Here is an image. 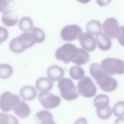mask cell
Returning a JSON list of instances; mask_svg holds the SVG:
<instances>
[{"label": "cell", "instance_id": "23", "mask_svg": "<svg viewBox=\"0 0 124 124\" xmlns=\"http://www.w3.org/2000/svg\"><path fill=\"white\" fill-rule=\"evenodd\" d=\"M90 71L91 75L95 80L106 75L101 65L97 63H93L91 65Z\"/></svg>", "mask_w": 124, "mask_h": 124}, {"label": "cell", "instance_id": "10", "mask_svg": "<svg viewBox=\"0 0 124 124\" xmlns=\"http://www.w3.org/2000/svg\"><path fill=\"white\" fill-rule=\"evenodd\" d=\"M78 38L81 46L87 51L92 52L96 48V40L90 34L87 32L81 33Z\"/></svg>", "mask_w": 124, "mask_h": 124}, {"label": "cell", "instance_id": "3", "mask_svg": "<svg viewBox=\"0 0 124 124\" xmlns=\"http://www.w3.org/2000/svg\"><path fill=\"white\" fill-rule=\"evenodd\" d=\"M100 65L106 75H111L115 74L120 75L124 73V62L119 59L106 58L102 61Z\"/></svg>", "mask_w": 124, "mask_h": 124}, {"label": "cell", "instance_id": "28", "mask_svg": "<svg viewBox=\"0 0 124 124\" xmlns=\"http://www.w3.org/2000/svg\"><path fill=\"white\" fill-rule=\"evenodd\" d=\"M32 31L36 43H41L44 41L45 35L44 31L42 29L38 27H34Z\"/></svg>", "mask_w": 124, "mask_h": 124}, {"label": "cell", "instance_id": "27", "mask_svg": "<svg viewBox=\"0 0 124 124\" xmlns=\"http://www.w3.org/2000/svg\"><path fill=\"white\" fill-rule=\"evenodd\" d=\"M18 121L14 116L0 113V124H18Z\"/></svg>", "mask_w": 124, "mask_h": 124}, {"label": "cell", "instance_id": "20", "mask_svg": "<svg viewBox=\"0 0 124 124\" xmlns=\"http://www.w3.org/2000/svg\"><path fill=\"white\" fill-rule=\"evenodd\" d=\"M89 59L88 53L82 48H78V54L72 61L73 63L79 65H82L86 63Z\"/></svg>", "mask_w": 124, "mask_h": 124}, {"label": "cell", "instance_id": "21", "mask_svg": "<svg viewBox=\"0 0 124 124\" xmlns=\"http://www.w3.org/2000/svg\"><path fill=\"white\" fill-rule=\"evenodd\" d=\"M18 17L13 11L3 14L2 20L3 24L8 26H12L15 25L17 22Z\"/></svg>", "mask_w": 124, "mask_h": 124}, {"label": "cell", "instance_id": "24", "mask_svg": "<svg viewBox=\"0 0 124 124\" xmlns=\"http://www.w3.org/2000/svg\"><path fill=\"white\" fill-rule=\"evenodd\" d=\"M15 6L13 0H0V12L3 14L13 11Z\"/></svg>", "mask_w": 124, "mask_h": 124}, {"label": "cell", "instance_id": "32", "mask_svg": "<svg viewBox=\"0 0 124 124\" xmlns=\"http://www.w3.org/2000/svg\"><path fill=\"white\" fill-rule=\"evenodd\" d=\"M111 0H96L97 3L100 6L103 7L108 5Z\"/></svg>", "mask_w": 124, "mask_h": 124}, {"label": "cell", "instance_id": "6", "mask_svg": "<svg viewBox=\"0 0 124 124\" xmlns=\"http://www.w3.org/2000/svg\"><path fill=\"white\" fill-rule=\"evenodd\" d=\"M20 101L19 96L8 92L2 93L0 97V108L4 112L10 111Z\"/></svg>", "mask_w": 124, "mask_h": 124}, {"label": "cell", "instance_id": "31", "mask_svg": "<svg viewBox=\"0 0 124 124\" xmlns=\"http://www.w3.org/2000/svg\"><path fill=\"white\" fill-rule=\"evenodd\" d=\"M8 36V32L5 28L0 26V43L5 41Z\"/></svg>", "mask_w": 124, "mask_h": 124}, {"label": "cell", "instance_id": "17", "mask_svg": "<svg viewBox=\"0 0 124 124\" xmlns=\"http://www.w3.org/2000/svg\"><path fill=\"white\" fill-rule=\"evenodd\" d=\"M96 39L98 47L101 49L105 51L110 48L111 46V40L106 34L101 33L97 35Z\"/></svg>", "mask_w": 124, "mask_h": 124}, {"label": "cell", "instance_id": "26", "mask_svg": "<svg viewBox=\"0 0 124 124\" xmlns=\"http://www.w3.org/2000/svg\"><path fill=\"white\" fill-rule=\"evenodd\" d=\"M12 67L7 64L0 65V78L2 79H7L11 77L13 73Z\"/></svg>", "mask_w": 124, "mask_h": 124}, {"label": "cell", "instance_id": "1", "mask_svg": "<svg viewBox=\"0 0 124 124\" xmlns=\"http://www.w3.org/2000/svg\"><path fill=\"white\" fill-rule=\"evenodd\" d=\"M103 28L106 34L109 38H117L120 43L124 45V27L119 26L116 19L110 17L106 19L103 23Z\"/></svg>", "mask_w": 124, "mask_h": 124}, {"label": "cell", "instance_id": "16", "mask_svg": "<svg viewBox=\"0 0 124 124\" xmlns=\"http://www.w3.org/2000/svg\"><path fill=\"white\" fill-rule=\"evenodd\" d=\"M16 114L22 118L27 117L30 114L31 109L27 104L21 101L12 109Z\"/></svg>", "mask_w": 124, "mask_h": 124}, {"label": "cell", "instance_id": "13", "mask_svg": "<svg viewBox=\"0 0 124 124\" xmlns=\"http://www.w3.org/2000/svg\"><path fill=\"white\" fill-rule=\"evenodd\" d=\"M64 72V70L62 68L57 65H53L48 68L47 75L51 80L56 81L63 77Z\"/></svg>", "mask_w": 124, "mask_h": 124}, {"label": "cell", "instance_id": "29", "mask_svg": "<svg viewBox=\"0 0 124 124\" xmlns=\"http://www.w3.org/2000/svg\"><path fill=\"white\" fill-rule=\"evenodd\" d=\"M96 113L98 117L101 119L106 120L109 118L112 115V110L109 106L101 110H97Z\"/></svg>", "mask_w": 124, "mask_h": 124}, {"label": "cell", "instance_id": "34", "mask_svg": "<svg viewBox=\"0 0 124 124\" xmlns=\"http://www.w3.org/2000/svg\"></svg>", "mask_w": 124, "mask_h": 124}, {"label": "cell", "instance_id": "30", "mask_svg": "<svg viewBox=\"0 0 124 124\" xmlns=\"http://www.w3.org/2000/svg\"><path fill=\"white\" fill-rule=\"evenodd\" d=\"M113 110L115 116L120 118L122 117L124 115V101H122L117 102L114 106Z\"/></svg>", "mask_w": 124, "mask_h": 124}, {"label": "cell", "instance_id": "33", "mask_svg": "<svg viewBox=\"0 0 124 124\" xmlns=\"http://www.w3.org/2000/svg\"><path fill=\"white\" fill-rule=\"evenodd\" d=\"M80 3L83 4H86L89 2L91 0H77Z\"/></svg>", "mask_w": 124, "mask_h": 124}, {"label": "cell", "instance_id": "2", "mask_svg": "<svg viewBox=\"0 0 124 124\" xmlns=\"http://www.w3.org/2000/svg\"><path fill=\"white\" fill-rule=\"evenodd\" d=\"M58 85L61 96L65 100L70 101L78 97L79 93L77 89L71 79L63 78L59 81Z\"/></svg>", "mask_w": 124, "mask_h": 124}, {"label": "cell", "instance_id": "19", "mask_svg": "<svg viewBox=\"0 0 124 124\" xmlns=\"http://www.w3.org/2000/svg\"><path fill=\"white\" fill-rule=\"evenodd\" d=\"M87 31L89 33L94 35H97L101 33V24L99 21L93 20L90 21L86 26Z\"/></svg>", "mask_w": 124, "mask_h": 124}, {"label": "cell", "instance_id": "22", "mask_svg": "<svg viewBox=\"0 0 124 124\" xmlns=\"http://www.w3.org/2000/svg\"><path fill=\"white\" fill-rule=\"evenodd\" d=\"M19 28L23 31L28 32L32 31L33 27V23L30 17L24 16L21 18L18 22Z\"/></svg>", "mask_w": 124, "mask_h": 124}, {"label": "cell", "instance_id": "18", "mask_svg": "<svg viewBox=\"0 0 124 124\" xmlns=\"http://www.w3.org/2000/svg\"><path fill=\"white\" fill-rule=\"evenodd\" d=\"M109 99L107 95L101 94L95 98L93 104L97 110H101L106 108L109 106Z\"/></svg>", "mask_w": 124, "mask_h": 124}, {"label": "cell", "instance_id": "4", "mask_svg": "<svg viewBox=\"0 0 124 124\" xmlns=\"http://www.w3.org/2000/svg\"><path fill=\"white\" fill-rule=\"evenodd\" d=\"M78 52V48L73 44L66 43L58 48L55 53L56 58L67 64L75 57Z\"/></svg>", "mask_w": 124, "mask_h": 124}, {"label": "cell", "instance_id": "9", "mask_svg": "<svg viewBox=\"0 0 124 124\" xmlns=\"http://www.w3.org/2000/svg\"><path fill=\"white\" fill-rule=\"evenodd\" d=\"M95 80L100 88L103 91L107 92L113 91L117 86V81L108 75H105Z\"/></svg>", "mask_w": 124, "mask_h": 124}, {"label": "cell", "instance_id": "15", "mask_svg": "<svg viewBox=\"0 0 124 124\" xmlns=\"http://www.w3.org/2000/svg\"><path fill=\"white\" fill-rule=\"evenodd\" d=\"M21 98L25 101H29L34 99L37 95L35 88L30 85L25 86L20 89L19 92Z\"/></svg>", "mask_w": 124, "mask_h": 124}, {"label": "cell", "instance_id": "7", "mask_svg": "<svg viewBox=\"0 0 124 124\" xmlns=\"http://www.w3.org/2000/svg\"><path fill=\"white\" fill-rule=\"evenodd\" d=\"M38 97L42 106L46 109L55 108L60 102V97L49 92H40L38 95Z\"/></svg>", "mask_w": 124, "mask_h": 124}, {"label": "cell", "instance_id": "14", "mask_svg": "<svg viewBox=\"0 0 124 124\" xmlns=\"http://www.w3.org/2000/svg\"><path fill=\"white\" fill-rule=\"evenodd\" d=\"M36 122L40 124H55L53 116L48 111L42 110L37 112L35 116Z\"/></svg>", "mask_w": 124, "mask_h": 124}, {"label": "cell", "instance_id": "11", "mask_svg": "<svg viewBox=\"0 0 124 124\" xmlns=\"http://www.w3.org/2000/svg\"><path fill=\"white\" fill-rule=\"evenodd\" d=\"M15 38L22 52L32 46L36 43L33 35L31 33L25 32Z\"/></svg>", "mask_w": 124, "mask_h": 124}, {"label": "cell", "instance_id": "12", "mask_svg": "<svg viewBox=\"0 0 124 124\" xmlns=\"http://www.w3.org/2000/svg\"><path fill=\"white\" fill-rule=\"evenodd\" d=\"M53 85L52 81L45 77L38 78L35 84L36 89L40 92H48L52 89Z\"/></svg>", "mask_w": 124, "mask_h": 124}, {"label": "cell", "instance_id": "25", "mask_svg": "<svg viewBox=\"0 0 124 124\" xmlns=\"http://www.w3.org/2000/svg\"><path fill=\"white\" fill-rule=\"evenodd\" d=\"M71 77L75 80H79L85 76V71L81 68L77 66L71 67L69 70Z\"/></svg>", "mask_w": 124, "mask_h": 124}, {"label": "cell", "instance_id": "5", "mask_svg": "<svg viewBox=\"0 0 124 124\" xmlns=\"http://www.w3.org/2000/svg\"><path fill=\"white\" fill-rule=\"evenodd\" d=\"M77 88L78 93L85 97H92L96 93V87L92 80L88 77H85L79 81Z\"/></svg>", "mask_w": 124, "mask_h": 124}, {"label": "cell", "instance_id": "8", "mask_svg": "<svg viewBox=\"0 0 124 124\" xmlns=\"http://www.w3.org/2000/svg\"><path fill=\"white\" fill-rule=\"evenodd\" d=\"M81 28L76 24L67 25L61 30V36L62 39L67 41H71L78 38L81 33Z\"/></svg>", "mask_w": 124, "mask_h": 124}]
</instances>
